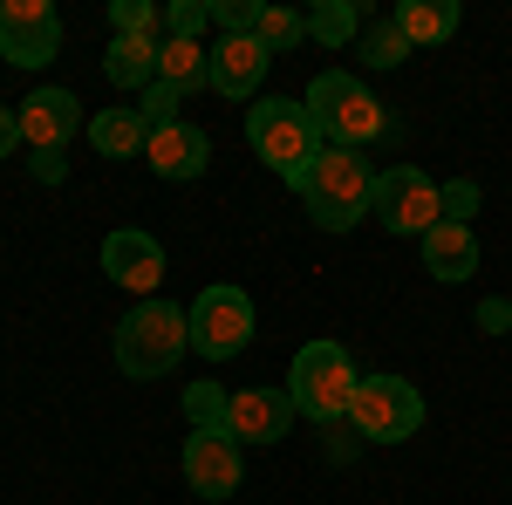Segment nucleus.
<instances>
[{"mask_svg":"<svg viewBox=\"0 0 512 505\" xmlns=\"http://www.w3.org/2000/svg\"><path fill=\"white\" fill-rule=\"evenodd\" d=\"M103 273L117 280L123 294L158 301V280H164V246H158V233H144V226H117V233L103 239Z\"/></svg>","mask_w":512,"mask_h":505,"instance_id":"11","label":"nucleus"},{"mask_svg":"<svg viewBox=\"0 0 512 505\" xmlns=\"http://www.w3.org/2000/svg\"><path fill=\"white\" fill-rule=\"evenodd\" d=\"M28 171H35L41 185H62L69 178V151H28Z\"/></svg>","mask_w":512,"mask_h":505,"instance_id":"30","label":"nucleus"},{"mask_svg":"<svg viewBox=\"0 0 512 505\" xmlns=\"http://www.w3.org/2000/svg\"><path fill=\"white\" fill-rule=\"evenodd\" d=\"M369 219H383L390 233L424 239L437 219H444V212H437V178H431V171H417V164H390V171H376Z\"/></svg>","mask_w":512,"mask_h":505,"instance_id":"8","label":"nucleus"},{"mask_svg":"<svg viewBox=\"0 0 512 505\" xmlns=\"http://www.w3.org/2000/svg\"><path fill=\"white\" fill-rule=\"evenodd\" d=\"M267 69H274V55H267L253 35H226L219 48H212V89L233 96V103H246V96L267 82Z\"/></svg>","mask_w":512,"mask_h":505,"instance_id":"15","label":"nucleus"},{"mask_svg":"<svg viewBox=\"0 0 512 505\" xmlns=\"http://www.w3.org/2000/svg\"><path fill=\"white\" fill-rule=\"evenodd\" d=\"M246 144H253L260 164H274L280 185H301L308 164L328 151L315 117H308V103H294V96H260V103L246 110Z\"/></svg>","mask_w":512,"mask_h":505,"instance_id":"3","label":"nucleus"},{"mask_svg":"<svg viewBox=\"0 0 512 505\" xmlns=\"http://www.w3.org/2000/svg\"><path fill=\"white\" fill-rule=\"evenodd\" d=\"M89 144H96L103 157H144V151H151V123H144L137 103H123V110H96V117H89Z\"/></svg>","mask_w":512,"mask_h":505,"instance_id":"19","label":"nucleus"},{"mask_svg":"<svg viewBox=\"0 0 512 505\" xmlns=\"http://www.w3.org/2000/svg\"><path fill=\"white\" fill-rule=\"evenodd\" d=\"M158 21L164 14L151 7V0H110V28H117V35H151Z\"/></svg>","mask_w":512,"mask_h":505,"instance_id":"28","label":"nucleus"},{"mask_svg":"<svg viewBox=\"0 0 512 505\" xmlns=\"http://www.w3.org/2000/svg\"><path fill=\"white\" fill-rule=\"evenodd\" d=\"M355 55H362L369 69H396V62L410 55V41H403V28H396L390 14H383V21H362V41H355Z\"/></svg>","mask_w":512,"mask_h":505,"instance_id":"23","label":"nucleus"},{"mask_svg":"<svg viewBox=\"0 0 512 505\" xmlns=\"http://www.w3.org/2000/svg\"><path fill=\"white\" fill-rule=\"evenodd\" d=\"M308 41H321V48L362 41V7H355V0H321L315 14H308Z\"/></svg>","mask_w":512,"mask_h":505,"instance_id":"21","label":"nucleus"},{"mask_svg":"<svg viewBox=\"0 0 512 505\" xmlns=\"http://www.w3.org/2000/svg\"><path fill=\"white\" fill-rule=\"evenodd\" d=\"M294 192H301V205H308V219H315L321 233H349V226L369 219L376 171H369V157H362V151H321Z\"/></svg>","mask_w":512,"mask_h":505,"instance_id":"4","label":"nucleus"},{"mask_svg":"<svg viewBox=\"0 0 512 505\" xmlns=\"http://www.w3.org/2000/svg\"><path fill=\"white\" fill-rule=\"evenodd\" d=\"M478 328H485V335H512V301H499V294L478 301Z\"/></svg>","mask_w":512,"mask_h":505,"instance_id":"31","label":"nucleus"},{"mask_svg":"<svg viewBox=\"0 0 512 505\" xmlns=\"http://www.w3.org/2000/svg\"><path fill=\"white\" fill-rule=\"evenodd\" d=\"M205 21H212V0H171V7H164L171 41H198V35H205Z\"/></svg>","mask_w":512,"mask_h":505,"instance_id":"25","label":"nucleus"},{"mask_svg":"<svg viewBox=\"0 0 512 505\" xmlns=\"http://www.w3.org/2000/svg\"><path fill=\"white\" fill-rule=\"evenodd\" d=\"M390 21L403 28L410 48H444V41L465 28V7H458V0H396Z\"/></svg>","mask_w":512,"mask_h":505,"instance_id":"17","label":"nucleus"},{"mask_svg":"<svg viewBox=\"0 0 512 505\" xmlns=\"http://www.w3.org/2000/svg\"><path fill=\"white\" fill-rule=\"evenodd\" d=\"M192 349V321L178 301H137V308L117 321V369L130 383H158L171 376Z\"/></svg>","mask_w":512,"mask_h":505,"instance_id":"2","label":"nucleus"},{"mask_svg":"<svg viewBox=\"0 0 512 505\" xmlns=\"http://www.w3.org/2000/svg\"><path fill=\"white\" fill-rule=\"evenodd\" d=\"M301 103H308V117H315L328 151H362V144L390 137V110H383L376 89L362 76H349V69H321Z\"/></svg>","mask_w":512,"mask_h":505,"instance_id":"1","label":"nucleus"},{"mask_svg":"<svg viewBox=\"0 0 512 505\" xmlns=\"http://www.w3.org/2000/svg\"><path fill=\"white\" fill-rule=\"evenodd\" d=\"M185 321H192V355H205V362H233V355L253 342V301L239 294L233 280L198 287V301L185 308Z\"/></svg>","mask_w":512,"mask_h":505,"instance_id":"7","label":"nucleus"},{"mask_svg":"<svg viewBox=\"0 0 512 505\" xmlns=\"http://www.w3.org/2000/svg\"><path fill=\"white\" fill-rule=\"evenodd\" d=\"M226 410H233V396L219 383H185V417H192V430H226Z\"/></svg>","mask_w":512,"mask_h":505,"instance_id":"24","label":"nucleus"},{"mask_svg":"<svg viewBox=\"0 0 512 505\" xmlns=\"http://www.w3.org/2000/svg\"><path fill=\"white\" fill-rule=\"evenodd\" d=\"M158 82H171V89H212V48H198V41H158Z\"/></svg>","mask_w":512,"mask_h":505,"instance_id":"20","label":"nucleus"},{"mask_svg":"<svg viewBox=\"0 0 512 505\" xmlns=\"http://www.w3.org/2000/svg\"><path fill=\"white\" fill-rule=\"evenodd\" d=\"M253 41H260L267 55H287V48H301V41H308V14H294V7H274V0H260Z\"/></svg>","mask_w":512,"mask_h":505,"instance_id":"22","label":"nucleus"},{"mask_svg":"<svg viewBox=\"0 0 512 505\" xmlns=\"http://www.w3.org/2000/svg\"><path fill=\"white\" fill-rule=\"evenodd\" d=\"M437 212H444L451 226H472V212H478V185H472V178H451V185H437Z\"/></svg>","mask_w":512,"mask_h":505,"instance_id":"27","label":"nucleus"},{"mask_svg":"<svg viewBox=\"0 0 512 505\" xmlns=\"http://www.w3.org/2000/svg\"><path fill=\"white\" fill-rule=\"evenodd\" d=\"M212 21H219L226 35H253V21H260V0H212Z\"/></svg>","mask_w":512,"mask_h":505,"instance_id":"29","label":"nucleus"},{"mask_svg":"<svg viewBox=\"0 0 512 505\" xmlns=\"http://www.w3.org/2000/svg\"><path fill=\"white\" fill-rule=\"evenodd\" d=\"M355 362L335 335H315L294 349V369H287V396H294V417L308 424H342L349 417V396H355Z\"/></svg>","mask_w":512,"mask_h":505,"instance_id":"5","label":"nucleus"},{"mask_svg":"<svg viewBox=\"0 0 512 505\" xmlns=\"http://www.w3.org/2000/svg\"><path fill=\"white\" fill-rule=\"evenodd\" d=\"M103 76L117 82V89H130V96H144V89L158 82V41L151 35H110V48H103Z\"/></svg>","mask_w":512,"mask_h":505,"instance_id":"18","label":"nucleus"},{"mask_svg":"<svg viewBox=\"0 0 512 505\" xmlns=\"http://www.w3.org/2000/svg\"><path fill=\"white\" fill-rule=\"evenodd\" d=\"M349 424L362 444H403L424 430V396L403 376H362L349 396Z\"/></svg>","mask_w":512,"mask_h":505,"instance_id":"6","label":"nucleus"},{"mask_svg":"<svg viewBox=\"0 0 512 505\" xmlns=\"http://www.w3.org/2000/svg\"><path fill=\"white\" fill-rule=\"evenodd\" d=\"M185 485H192L198 499H233L239 485H246V458H239V437L226 430H192L185 437Z\"/></svg>","mask_w":512,"mask_h":505,"instance_id":"10","label":"nucleus"},{"mask_svg":"<svg viewBox=\"0 0 512 505\" xmlns=\"http://www.w3.org/2000/svg\"><path fill=\"white\" fill-rule=\"evenodd\" d=\"M294 430V396L287 389H239L226 410V437L239 444H280Z\"/></svg>","mask_w":512,"mask_h":505,"instance_id":"13","label":"nucleus"},{"mask_svg":"<svg viewBox=\"0 0 512 505\" xmlns=\"http://www.w3.org/2000/svg\"><path fill=\"white\" fill-rule=\"evenodd\" d=\"M144 164L158 171V178H171V185H192V178H205V164H212V137L198 130V123H164V130H151V151H144Z\"/></svg>","mask_w":512,"mask_h":505,"instance_id":"14","label":"nucleus"},{"mask_svg":"<svg viewBox=\"0 0 512 505\" xmlns=\"http://www.w3.org/2000/svg\"><path fill=\"white\" fill-rule=\"evenodd\" d=\"M0 55L7 69H48L62 55V14L48 0H0Z\"/></svg>","mask_w":512,"mask_h":505,"instance_id":"9","label":"nucleus"},{"mask_svg":"<svg viewBox=\"0 0 512 505\" xmlns=\"http://www.w3.org/2000/svg\"><path fill=\"white\" fill-rule=\"evenodd\" d=\"M137 110H144V123H151V130H164V123H178V110H185V89H171V82H151V89L137 96Z\"/></svg>","mask_w":512,"mask_h":505,"instance_id":"26","label":"nucleus"},{"mask_svg":"<svg viewBox=\"0 0 512 505\" xmlns=\"http://www.w3.org/2000/svg\"><path fill=\"white\" fill-rule=\"evenodd\" d=\"M14 151H28V144H21V117L0 103V157H14Z\"/></svg>","mask_w":512,"mask_h":505,"instance_id":"32","label":"nucleus"},{"mask_svg":"<svg viewBox=\"0 0 512 505\" xmlns=\"http://www.w3.org/2000/svg\"><path fill=\"white\" fill-rule=\"evenodd\" d=\"M21 144L28 151H69V137H76V123H82V103H76V89H35V96H21Z\"/></svg>","mask_w":512,"mask_h":505,"instance_id":"12","label":"nucleus"},{"mask_svg":"<svg viewBox=\"0 0 512 505\" xmlns=\"http://www.w3.org/2000/svg\"><path fill=\"white\" fill-rule=\"evenodd\" d=\"M417 246H424V273H431V280H444V287H465V280L478 273V233H472V226L437 219Z\"/></svg>","mask_w":512,"mask_h":505,"instance_id":"16","label":"nucleus"}]
</instances>
